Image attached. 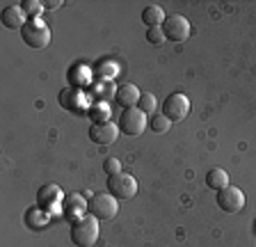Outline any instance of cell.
Here are the masks:
<instances>
[{"label": "cell", "instance_id": "d6986e66", "mask_svg": "<svg viewBox=\"0 0 256 247\" xmlns=\"http://www.w3.org/2000/svg\"><path fill=\"white\" fill-rule=\"evenodd\" d=\"M69 78H71V82H74V87L85 90V87L92 85V69L90 66H76V69L69 71Z\"/></svg>", "mask_w": 256, "mask_h": 247}, {"label": "cell", "instance_id": "ffe728a7", "mask_svg": "<svg viewBox=\"0 0 256 247\" xmlns=\"http://www.w3.org/2000/svg\"><path fill=\"white\" fill-rule=\"evenodd\" d=\"M96 76H98V80H114V76L119 74V66L114 60H103L96 64Z\"/></svg>", "mask_w": 256, "mask_h": 247}, {"label": "cell", "instance_id": "4316f807", "mask_svg": "<svg viewBox=\"0 0 256 247\" xmlns=\"http://www.w3.org/2000/svg\"><path fill=\"white\" fill-rule=\"evenodd\" d=\"M44 5H46V7H50V10H58V7H62V2H60V0H58V2H44Z\"/></svg>", "mask_w": 256, "mask_h": 247}, {"label": "cell", "instance_id": "ac0fdd59", "mask_svg": "<svg viewBox=\"0 0 256 247\" xmlns=\"http://www.w3.org/2000/svg\"><path fill=\"white\" fill-rule=\"evenodd\" d=\"M206 186L210 190H218L220 192V190H224L229 186V174L224 172L222 167H213V170L206 174Z\"/></svg>", "mask_w": 256, "mask_h": 247}, {"label": "cell", "instance_id": "277c9868", "mask_svg": "<svg viewBox=\"0 0 256 247\" xmlns=\"http://www.w3.org/2000/svg\"><path fill=\"white\" fill-rule=\"evenodd\" d=\"M92 96L87 94L85 90H80V87H64L60 92V106L71 110V112H90L92 108Z\"/></svg>", "mask_w": 256, "mask_h": 247}, {"label": "cell", "instance_id": "7402d4cb", "mask_svg": "<svg viewBox=\"0 0 256 247\" xmlns=\"http://www.w3.org/2000/svg\"><path fill=\"white\" fill-rule=\"evenodd\" d=\"M21 7H23V12H26V16H30V18H39V14L44 12V2H37V0H23L21 2Z\"/></svg>", "mask_w": 256, "mask_h": 247}, {"label": "cell", "instance_id": "603a6c76", "mask_svg": "<svg viewBox=\"0 0 256 247\" xmlns=\"http://www.w3.org/2000/svg\"><path fill=\"white\" fill-rule=\"evenodd\" d=\"M149 126H151V130H154V133H167V130H170V126H172V122L165 117V114H156V117H151Z\"/></svg>", "mask_w": 256, "mask_h": 247}, {"label": "cell", "instance_id": "5bb4252c", "mask_svg": "<svg viewBox=\"0 0 256 247\" xmlns=\"http://www.w3.org/2000/svg\"><path fill=\"white\" fill-rule=\"evenodd\" d=\"M26 23V12H23L21 5H10L2 10V26L7 30H23Z\"/></svg>", "mask_w": 256, "mask_h": 247}, {"label": "cell", "instance_id": "cb8c5ba5", "mask_svg": "<svg viewBox=\"0 0 256 247\" xmlns=\"http://www.w3.org/2000/svg\"><path fill=\"white\" fill-rule=\"evenodd\" d=\"M138 108L142 110L144 114L154 112V110H156V96H154V94H149V92H146V94H142V98H140Z\"/></svg>", "mask_w": 256, "mask_h": 247}, {"label": "cell", "instance_id": "ba28073f", "mask_svg": "<svg viewBox=\"0 0 256 247\" xmlns=\"http://www.w3.org/2000/svg\"><path fill=\"white\" fill-rule=\"evenodd\" d=\"M160 28H162V32H165V39L176 42V44L186 42V39L190 37V32H192L190 21H188L186 16H181V14H170Z\"/></svg>", "mask_w": 256, "mask_h": 247}, {"label": "cell", "instance_id": "9c48e42d", "mask_svg": "<svg viewBox=\"0 0 256 247\" xmlns=\"http://www.w3.org/2000/svg\"><path fill=\"white\" fill-rule=\"evenodd\" d=\"M162 114H165L170 122H183V119L190 114V98L181 92H174L167 96V101L162 103Z\"/></svg>", "mask_w": 256, "mask_h": 247}, {"label": "cell", "instance_id": "6da1fadb", "mask_svg": "<svg viewBox=\"0 0 256 247\" xmlns=\"http://www.w3.org/2000/svg\"><path fill=\"white\" fill-rule=\"evenodd\" d=\"M98 240V220L92 213L71 224V242L76 247H92Z\"/></svg>", "mask_w": 256, "mask_h": 247}, {"label": "cell", "instance_id": "7c38bea8", "mask_svg": "<svg viewBox=\"0 0 256 247\" xmlns=\"http://www.w3.org/2000/svg\"><path fill=\"white\" fill-rule=\"evenodd\" d=\"M119 138V126L112 122L103 124H92L90 126V140L96 144H112Z\"/></svg>", "mask_w": 256, "mask_h": 247}, {"label": "cell", "instance_id": "4fadbf2b", "mask_svg": "<svg viewBox=\"0 0 256 247\" xmlns=\"http://www.w3.org/2000/svg\"><path fill=\"white\" fill-rule=\"evenodd\" d=\"M140 98H142V92L138 90V85H133V82H124V85H119L114 101H117L119 106L126 110V108H135V106H138Z\"/></svg>", "mask_w": 256, "mask_h": 247}, {"label": "cell", "instance_id": "44dd1931", "mask_svg": "<svg viewBox=\"0 0 256 247\" xmlns=\"http://www.w3.org/2000/svg\"><path fill=\"white\" fill-rule=\"evenodd\" d=\"M90 114L94 119V124H103V122H110V103H103V101H94L90 108Z\"/></svg>", "mask_w": 256, "mask_h": 247}, {"label": "cell", "instance_id": "7a4b0ae2", "mask_svg": "<svg viewBox=\"0 0 256 247\" xmlns=\"http://www.w3.org/2000/svg\"><path fill=\"white\" fill-rule=\"evenodd\" d=\"M21 39L30 48H46L50 44V28L42 18H30L26 23V28L21 30Z\"/></svg>", "mask_w": 256, "mask_h": 247}, {"label": "cell", "instance_id": "484cf974", "mask_svg": "<svg viewBox=\"0 0 256 247\" xmlns=\"http://www.w3.org/2000/svg\"><path fill=\"white\" fill-rule=\"evenodd\" d=\"M103 172H106V174H110V176H112V174H119V172H122V162H119L117 160V158H106V160H103Z\"/></svg>", "mask_w": 256, "mask_h": 247}, {"label": "cell", "instance_id": "3957f363", "mask_svg": "<svg viewBox=\"0 0 256 247\" xmlns=\"http://www.w3.org/2000/svg\"><path fill=\"white\" fill-rule=\"evenodd\" d=\"M146 114L140 110L138 106L135 108H126L122 112V117H119V130H122L124 135H128V138H140V135L146 130Z\"/></svg>", "mask_w": 256, "mask_h": 247}, {"label": "cell", "instance_id": "5b68a950", "mask_svg": "<svg viewBox=\"0 0 256 247\" xmlns=\"http://www.w3.org/2000/svg\"><path fill=\"white\" fill-rule=\"evenodd\" d=\"M108 192L117 199H133L138 194V181L133 174L119 172L108 176Z\"/></svg>", "mask_w": 256, "mask_h": 247}, {"label": "cell", "instance_id": "30bf717a", "mask_svg": "<svg viewBox=\"0 0 256 247\" xmlns=\"http://www.w3.org/2000/svg\"><path fill=\"white\" fill-rule=\"evenodd\" d=\"M218 206L224 213H238V210L245 208V192L236 186H226L224 190L218 192Z\"/></svg>", "mask_w": 256, "mask_h": 247}, {"label": "cell", "instance_id": "52a82bcc", "mask_svg": "<svg viewBox=\"0 0 256 247\" xmlns=\"http://www.w3.org/2000/svg\"><path fill=\"white\" fill-rule=\"evenodd\" d=\"M119 210L117 197H112L110 192H96L90 197V213L96 220H112Z\"/></svg>", "mask_w": 256, "mask_h": 247}, {"label": "cell", "instance_id": "e0dca14e", "mask_svg": "<svg viewBox=\"0 0 256 247\" xmlns=\"http://www.w3.org/2000/svg\"><path fill=\"white\" fill-rule=\"evenodd\" d=\"M117 90L119 87L114 85V80H98L94 85V98L103 103H110L112 98L117 96Z\"/></svg>", "mask_w": 256, "mask_h": 247}, {"label": "cell", "instance_id": "8fae6325", "mask_svg": "<svg viewBox=\"0 0 256 247\" xmlns=\"http://www.w3.org/2000/svg\"><path fill=\"white\" fill-rule=\"evenodd\" d=\"M62 213H64V218L74 224V222H78L80 218H85V215L90 213V199H85L80 192L66 194L64 206H62Z\"/></svg>", "mask_w": 256, "mask_h": 247}, {"label": "cell", "instance_id": "2e32d148", "mask_svg": "<svg viewBox=\"0 0 256 247\" xmlns=\"http://www.w3.org/2000/svg\"><path fill=\"white\" fill-rule=\"evenodd\" d=\"M165 10L160 5H146L142 10V21L144 26H149V28H160L162 23H165Z\"/></svg>", "mask_w": 256, "mask_h": 247}, {"label": "cell", "instance_id": "d4e9b609", "mask_svg": "<svg viewBox=\"0 0 256 247\" xmlns=\"http://www.w3.org/2000/svg\"><path fill=\"white\" fill-rule=\"evenodd\" d=\"M146 42H149L151 46H160V44L165 42L162 28H149V30H146Z\"/></svg>", "mask_w": 256, "mask_h": 247}, {"label": "cell", "instance_id": "9a60e30c", "mask_svg": "<svg viewBox=\"0 0 256 247\" xmlns=\"http://www.w3.org/2000/svg\"><path fill=\"white\" fill-rule=\"evenodd\" d=\"M48 222H50V213H46V210L39 208V206H32V208H28V213H26V224L30 226L32 231L44 229Z\"/></svg>", "mask_w": 256, "mask_h": 247}, {"label": "cell", "instance_id": "8992f818", "mask_svg": "<svg viewBox=\"0 0 256 247\" xmlns=\"http://www.w3.org/2000/svg\"><path fill=\"white\" fill-rule=\"evenodd\" d=\"M64 199H66V194L62 192L58 183H46L37 192V206L44 208L46 213H58V210H62Z\"/></svg>", "mask_w": 256, "mask_h": 247}]
</instances>
